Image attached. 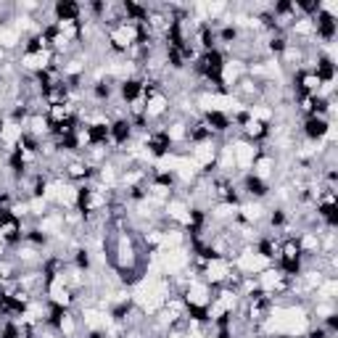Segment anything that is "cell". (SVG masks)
<instances>
[{
  "instance_id": "4316f807",
  "label": "cell",
  "mask_w": 338,
  "mask_h": 338,
  "mask_svg": "<svg viewBox=\"0 0 338 338\" xmlns=\"http://www.w3.org/2000/svg\"><path fill=\"white\" fill-rule=\"evenodd\" d=\"M167 135H169V140H182V137H185V127L182 124H172L167 130Z\"/></svg>"
},
{
  "instance_id": "f35d334b",
  "label": "cell",
  "mask_w": 338,
  "mask_h": 338,
  "mask_svg": "<svg viewBox=\"0 0 338 338\" xmlns=\"http://www.w3.org/2000/svg\"><path fill=\"white\" fill-rule=\"evenodd\" d=\"M69 174H74V177H79V174H85L82 164H72V167H69Z\"/></svg>"
},
{
  "instance_id": "5bb4252c",
  "label": "cell",
  "mask_w": 338,
  "mask_h": 338,
  "mask_svg": "<svg viewBox=\"0 0 338 338\" xmlns=\"http://www.w3.org/2000/svg\"><path fill=\"white\" fill-rule=\"evenodd\" d=\"M19 40L21 37H19V32L14 27H8V24L0 27V48H16Z\"/></svg>"
},
{
  "instance_id": "5b68a950",
  "label": "cell",
  "mask_w": 338,
  "mask_h": 338,
  "mask_svg": "<svg viewBox=\"0 0 338 338\" xmlns=\"http://www.w3.org/2000/svg\"><path fill=\"white\" fill-rule=\"evenodd\" d=\"M209 288L204 285V283H190L188 285V291H185V299H188V304H193V307H206L209 304Z\"/></svg>"
},
{
  "instance_id": "4dcf8cb0",
  "label": "cell",
  "mask_w": 338,
  "mask_h": 338,
  "mask_svg": "<svg viewBox=\"0 0 338 338\" xmlns=\"http://www.w3.org/2000/svg\"><path fill=\"white\" fill-rule=\"evenodd\" d=\"M14 232H16V222L0 225V238H14Z\"/></svg>"
},
{
  "instance_id": "52a82bcc",
  "label": "cell",
  "mask_w": 338,
  "mask_h": 338,
  "mask_svg": "<svg viewBox=\"0 0 338 338\" xmlns=\"http://www.w3.org/2000/svg\"><path fill=\"white\" fill-rule=\"evenodd\" d=\"M206 277L212 283H222V280H227L230 277V264L225 262V259H212L206 264Z\"/></svg>"
},
{
  "instance_id": "7402d4cb",
  "label": "cell",
  "mask_w": 338,
  "mask_h": 338,
  "mask_svg": "<svg viewBox=\"0 0 338 338\" xmlns=\"http://www.w3.org/2000/svg\"><path fill=\"white\" fill-rule=\"evenodd\" d=\"M294 32H296V34H301V37H309V34L314 32L312 19H299L296 24H294Z\"/></svg>"
},
{
  "instance_id": "7a4b0ae2",
  "label": "cell",
  "mask_w": 338,
  "mask_h": 338,
  "mask_svg": "<svg viewBox=\"0 0 338 338\" xmlns=\"http://www.w3.org/2000/svg\"><path fill=\"white\" fill-rule=\"evenodd\" d=\"M201 109L204 111H212V114H219V111H235L238 109V101L230 98V95H217V92H206V95H201Z\"/></svg>"
},
{
  "instance_id": "cb8c5ba5",
  "label": "cell",
  "mask_w": 338,
  "mask_h": 338,
  "mask_svg": "<svg viewBox=\"0 0 338 338\" xmlns=\"http://www.w3.org/2000/svg\"><path fill=\"white\" fill-rule=\"evenodd\" d=\"M235 212H238V206H235V204H219V206L214 209V217H217V219L235 217Z\"/></svg>"
},
{
  "instance_id": "8d00e7d4",
  "label": "cell",
  "mask_w": 338,
  "mask_h": 338,
  "mask_svg": "<svg viewBox=\"0 0 338 338\" xmlns=\"http://www.w3.org/2000/svg\"><path fill=\"white\" fill-rule=\"evenodd\" d=\"M304 85H307L309 90H320V77H314V74L304 77Z\"/></svg>"
},
{
  "instance_id": "e575fe53",
  "label": "cell",
  "mask_w": 338,
  "mask_h": 338,
  "mask_svg": "<svg viewBox=\"0 0 338 338\" xmlns=\"http://www.w3.org/2000/svg\"><path fill=\"white\" fill-rule=\"evenodd\" d=\"M61 330H64V335H72L74 333V320L72 317H61Z\"/></svg>"
},
{
  "instance_id": "d4e9b609",
  "label": "cell",
  "mask_w": 338,
  "mask_h": 338,
  "mask_svg": "<svg viewBox=\"0 0 338 338\" xmlns=\"http://www.w3.org/2000/svg\"><path fill=\"white\" fill-rule=\"evenodd\" d=\"M222 314H227V309L222 307V301H214V304L209 307V320H219Z\"/></svg>"
},
{
  "instance_id": "f546056e",
  "label": "cell",
  "mask_w": 338,
  "mask_h": 338,
  "mask_svg": "<svg viewBox=\"0 0 338 338\" xmlns=\"http://www.w3.org/2000/svg\"><path fill=\"white\" fill-rule=\"evenodd\" d=\"M101 180L106 182V185H114V180H116V172H114V167H103V169H101Z\"/></svg>"
},
{
  "instance_id": "83f0119b",
  "label": "cell",
  "mask_w": 338,
  "mask_h": 338,
  "mask_svg": "<svg viewBox=\"0 0 338 338\" xmlns=\"http://www.w3.org/2000/svg\"><path fill=\"white\" fill-rule=\"evenodd\" d=\"M45 212V198L40 196V198H32L29 201V214H42Z\"/></svg>"
},
{
  "instance_id": "ba28073f",
  "label": "cell",
  "mask_w": 338,
  "mask_h": 338,
  "mask_svg": "<svg viewBox=\"0 0 338 338\" xmlns=\"http://www.w3.org/2000/svg\"><path fill=\"white\" fill-rule=\"evenodd\" d=\"M111 40L119 45V48H130V45L137 40V29L132 24H122V27H116L111 32Z\"/></svg>"
},
{
  "instance_id": "836d02e7",
  "label": "cell",
  "mask_w": 338,
  "mask_h": 338,
  "mask_svg": "<svg viewBox=\"0 0 338 338\" xmlns=\"http://www.w3.org/2000/svg\"><path fill=\"white\" fill-rule=\"evenodd\" d=\"M301 246L304 249H309V251H314L320 246V240H317V235H304V240H301Z\"/></svg>"
},
{
  "instance_id": "30bf717a",
  "label": "cell",
  "mask_w": 338,
  "mask_h": 338,
  "mask_svg": "<svg viewBox=\"0 0 338 338\" xmlns=\"http://www.w3.org/2000/svg\"><path fill=\"white\" fill-rule=\"evenodd\" d=\"M167 214L172 217V219H177V222H182V225H190V212H188V206H185L182 201H169L167 204Z\"/></svg>"
},
{
  "instance_id": "603a6c76",
  "label": "cell",
  "mask_w": 338,
  "mask_h": 338,
  "mask_svg": "<svg viewBox=\"0 0 338 338\" xmlns=\"http://www.w3.org/2000/svg\"><path fill=\"white\" fill-rule=\"evenodd\" d=\"M177 161H180V156L167 154V156L159 159V169H161V172H174V169H177Z\"/></svg>"
},
{
  "instance_id": "1f68e13d",
  "label": "cell",
  "mask_w": 338,
  "mask_h": 338,
  "mask_svg": "<svg viewBox=\"0 0 338 338\" xmlns=\"http://www.w3.org/2000/svg\"><path fill=\"white\" fill-rule=\"evenodd\" d=\"M283 254H285V259H296V256H299V243H294V240H291V243H285Z\"/></svg>"
},
{
  "instance_id": "ffe728a7",
  "label": "cell",
  "mask_w": 338,
  "mask_h": 338,
  "mask_svg": "<svg viewBox=\"0 0 338 338\" xmlns=\"http://www.w3.org/2000/svg\"><path fill=\"white\" fill-rule=\"evenodd\" d=\"M238 212H243V217L249 219V222H256V219H262L264 217V209L259 204H243Z\"/></svg>"
},
{
  "instance_id": "d6a6232c",
  "label": "cell",
  "mask_w": 338,
  "mask_h": 338,
  "mask_svg": "<svg viewBox=\"0 0 338 338\" xmlns=\"http://www.w3.org/2000/svg\"><path fill=\"white\" fill-rule=\"evenodd\" d=\"M11 214L14 217H27L29 214V204H14L11 206Z\"/></svg>"
},
{
  "instance_id": "d6986e66",
  "label": "cell",
  "mask_w": 338,
  "mask_h": 338,
  "mask_svg": "<svg viewBox=\"0 0 338 338\" xmlns=\"http://www.w3.org/2000/svg\"><path fill=\"white\" fill-rule=\"evenodd\" d=\"M180 243H182V232L180 230L161 232V246H164V249H180Z\"/></svg>"
},
{
  "instance_id": "4fadbf2b",
  "label": "cell",
  "mask_w": 338,
  "mask_h": 338,
  "mask_svg": "<svg viewBox=\"0 0 338 338\" xmlns=\"http://www.w3.org/2000/svg\"><path fill=\"white\" fill-rule=\"evenodd\" d=\"M64 217L61 214H48V217H42V222H40V230L42 232H48V235H53V232H64Z\"/></svg>"
},
{
  "instance_id": "8992f818",
  "label": "cell",
  "mask_w": 338,
  "mask_h": 338,
  "mask_svg": "<svg viewBox=\"0 0 338 338\" xmlns=\"http://www.w3.org/2000/svg\"><path fill=\"white\" fill-rule=\"evenodd\" d=\"M214 159H217V148H214L212 143H198V146L193 148V161H196L198 169L209 167Z\"/></svg>"
},
{
  "instance_id": "ab89813d",
  "label": "cell",
  "mask_w": 338,
  "mask_h": 338,
  "mask_svg": "<svg viewBox=\"0 0 338 338\" xmlns=\"http://www.w3.org/2000/svg\"><path fill=\"white\" fill-rule=\"evenodd\" d=\"M317 314H333V307L330 304H320L317 307Z\"/></svg>"
},
{
  "instance_id": "3957f363",
  "label": "cell",
  "mask_w": 338,
  "mask_h": 338,
  "mask_svg": "<svg viewBox=\"0 0 338 338\" xmlns=\"http://www.w3.org/2000/svg\"><path fill=\"white\" fill-rule=\"evenodd\" d=\"M267 256L264 254H256V251H243L240 256H238V270H243V272H264L267 270Z\"/></svg>"
},
{
  "instance_id": "484cf974",
  "label": "cell",
  "mask_w": 338,
  "mask_h": 338,
  "mask_svg": "<svg viewBox=\"0 0 338 338\" xmlns=\"http://www.w3.org/2000/svg\"><path fill=\"white\" fill-rule=\"evenodd\" d=\"M32 132H34V135L48 132V119H42V116H34V119H32Z\"/></svg>"
},
{
  "instance_id": "6da1fadb",
  "label": "cell",
  "mask_w": 338,
  "mask_h": 338,
  "mask_svg": "<svg viewBox=\"0 0 338 338\" xmlns=\"http://www.w3.org/2000/svg\"><path fill=\"white\" fill-rule=\"evenodd\" d=\"M309 328V317L301 307H285V309H272L267 320V330L275 333H288V335H301Z\"/></svg>"
},
{
  "instance_id": "9a60e30c",
  "label": "cell",
  "mask_w": 338,
  "mask_h": 338,
  "mask_svg": "<svg viewBox=\"0 0 338 338\" xmlns=\"http://www.w3.org/2000/svg\"><path fill=\"white\" fill-rule=\"evenodd\" d=\"M280 283H283V275H280V272H275V270H264L262 277H259V285H262L264 291L280 288Z\"/></svg>"
},
{
  "instance_id": "277c9868",
  "label": "cell",
  "mask_w": 338,
  "mask_h": 338,
  "mask_svg": "<svg viewBox=\"0 0 338 338\" xmlns=\"http://www.w3.org/2000/svg\"><path fill=\"white\" fill-rule=\"evenodd\" d=\"M232 148V161H235V167L240 169H249L254 164V156H256V148L251 143H235L230 146Z\"/></svg>"
},
{
  "instance_id": "2e32d148",
  "label": "cell",
  "mask_w": 338,
  "mask_h": 338,
  "mask_svg": "<svg viewBox=\"0 0 338 338\" xmlns=\"http://www.w3.org/2000/svg\"><path fill=\"white\" fill-rule=\"evenodd\" d=\"M77 188H72V185H61V190H58V198L56 201L61 204V206H74L77 204Z\"/></svg>"
},
{
  "instance_id": "e0dca14e",
  "label": "cell",
  "mask_w": 338,
  "mask_h": 338,
  "mask_svg": "<svg viewBox=\"0 0 338 338\" xmlns=\"http://www.w3.org/2000/svg\"><path fill=\"white\" fill-rule=\"evenodd\" d=\"M240 72H243V66H240L238 61H227V64L222 66V79H225L227 85H232V82L240 77Z\"/></svg>"
},
{
  "instance_id": "44dd1931",
  "label": "cell",
  "mask_w": 338,
  "mask_h": 338,
  "mask_svg": "<svg viewBox=\"0 0 338 338\" xmlns=\"http://www.w3.org/2000/svg\"><path fill=\"white\" fill-rule=\"evenodd\" d=\"M275 169V161L270 159V156H264V159H259L254 164V174L256 177H270V172Z\"/></svg>"
},
{
  "instance_id": "f1b7e54d",
  "label": "cell",
  "mask_w": 338,
  "mask_h": 338,
  "mask_svg": "<svg viewBox=\"0 0 338 338\" xmlns=\"http://www.w3.org/2000/svg\"><path fill=\"white\" fill-rule=\"evenodd\" d=\"M246 132L256 137V135H262V132H264V124H262V122H256V119H249V122H246Z\"/></svg>"
},
{
  "instance_id": "74e56055",
  "label": "cell",
  "mask_w": 338,
  "mask_h": 338,
  "mask_svg": "<svg viewBox=\"0 0 338 338\" xmlns=\"http://www.w3.org/2000/svg\"><path fill=\"white\" fill-rule=\"evenodd\" d=\"M320 8H322V11H328L330 16H335V14H338V3H322Z\"/></svg>"
},
{
  "instance_id": "ac0fdd59",
  "label": "cell",
  "mask_w": 338,
  "mask_h": 338,
  "mask_svg": "<svg viewBox=\"0 0 338 338\" xmlns=\"http://www.w3.org/2000/svg\"><path fill=\"white\" fill-rule=\"evenodd\" d=\"M167 111V98L164 95H154L148 101V106H146V114L148 116H159V114H164Z\"/></svg>"
},
{
  "instance_id": "d590c367",
  "label": "cell",
  "mask_w": 338,
  "mask_h": 338,
  "mask_svg": "<svg viewBox=\"0 0 338 338\" xmlns=\"http://www.w3.org/2000/svg\"><path fill=\"white\" fill-rule=\"evenodd\" d=\"M79 72H82V61H77V58H74V61L66 64V74H79Z\"/></svg>"
},
{
  "instance_id": "9c48e42d",
  "label": "cell",
  "mask_w": 338,
  "mask_h": 338,
  "mask_svg": "<svg viewBox=\"0 0 338 338\" xmlns=\"http://www.w3.org/2000/svg\"><path fill=\"white\" fill-rule=\"evenodd\" d=\"M19 137H21V127L14 124V122H6L3 127H0V143L3 146H16L19 143Z\"/></svg>"
},
{
  "instance_id": "7c38bea8",
  "label": "cell",
  "mask_w": 338,
  "mask_h": 338,
  "mask_svg": "<svg viewBox=\"0 0 338 338\" xmlns=\"http://www.w3.org/2000/svg\"><path fill=\"white\" fill-rule=\"evenodd\" d=\"M132 262H135L132 240L127 238V235H122V238H119V264H122V267H132Z\"/></svg>"
},
{
  "instance_id": "8fae6325",
  "label": "cell",
  "mask_w": 338,
  "mask_h": 338,
  "mask_svg": "<svg viewBox=\"0 0 338 338\" xmlns=\"http://www.w3.org/2000/svg\"><path fill=\"white\" fill-rule=\"evenodd\" d=\"M51 61V53L48 51H40V53H27L21 58V66L24 69H45Z\"/></svg>"
}]
</instances>
